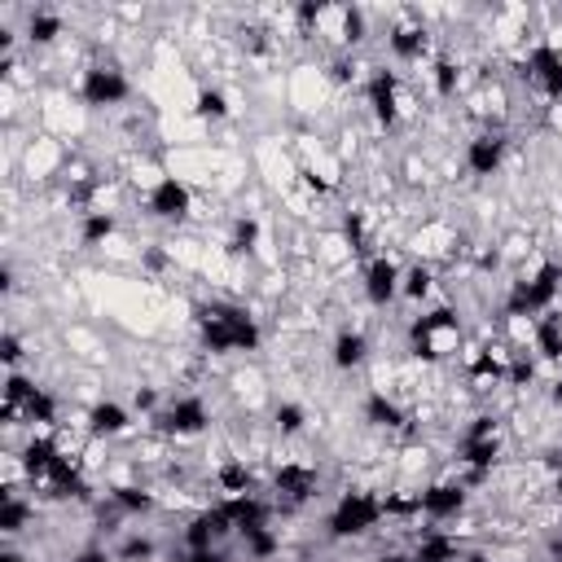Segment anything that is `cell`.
I'll return each mask as SVG.
<instances>
[{
    "mask_svg": "<svg viewBox=\"0 0 562 562\" xmlns=\"http://www.w3.org/2000/svg\"><path fill=\"white\" fill-rule=\"evenodd\" d=\"M373 356H378L373 351V334L364 325H338L329 347H325V360H329L334 373H360V369H369Z\"/></svg>",
    "mask_w": 562,
    "mask_h": 562,
    "instance_id": "52a82bcc",
    "label": "cell"
},
{
    "mask_svg": "<svg viewBox=\"0 0 562 562\" xmlns=\"http://www.w3.org/2000/svg\"><path fill=\"white\" fill-rule=\"evenodd\" d=\"M386 509H382V492H364V487H338L329 514H325V536L329 540H351L364 544L382 531Z\"/></svg>",
    "mask_w": 562,
    "mask_h": 562,
    "instance_id": "7a4b0ae2",
    "label": "cell"
},
{
    "mask_svg": "<svg viewBox=\"0 0 562 562\" xmlns=\"http://www.w3.org/2000/svg\"><path fill=\"white\" fill-rule=\"evenodd\" d=\"M404 250H378L373 259L360 263L356 285H360V303L369 312H391L400 303V277H404Z\"/></svg>",
    "mask_w": 562,
    "mask_h": 562,
    "instance_id": "3957f363",
    "label": "cell"
},
{
    "mask_svg": "<svg viewBox=\"0 0 562 562\" xmlns=\"http://www.w3.org/2000/svg\"><path fill=\"white\" fill-rule=\"evenodd\" d=\"M140 206H145V220L167 224V228H184L198 215V184H189L184 176L171 171L154 193L140 198Z\"/></svg>",
    "mask_w": 562,
    "mask_h": 562,
    "instance_id": "277c9868",
    "label": "cell"
},
{
    "mask_svg": "<svg viewBox=\"0 0 562 562\" xmlns=\"http://www.w3.org/2000/svg\"><path fill=\"white\" fill-rule=\"evenodd\" d=\"M465 338H470V321L461 316L457 303H439V307L404 321V351L422 369H452Z\"/></svg>",
    "mask_w": 562,
    "mask_h": 562,
    "instance_id": "6da1fadb",
    "label": "cell"
},
{
    "mask_svg": "<svg viewBox=\"0 0 562 562\" xmlns=\"http://www.w3.org/2000/svg\"><path fill=\"white\" fill-rule=\"evenodd\" d=\"M514 132H470L461 140V167L470 180H492L514 162Z\"/></svg>",
    "mask_w": 562,
    "mask_h": 562,
    "instance_id": "5b68a950",
    "label": "cell"
},
{
    "mask_svg": "<svg viewBox=\"0 0 562 562\" xmlns=\"http://www.w3.org/2000/svg\"><path fill=\"white\" fill-rule=\"evenodd\" d=\"M145 422L127 408V400H114V395H101L88 404V435L105 439V443H127Z\"/></svg>",
    "mask_w": 562,
    "mask_h": 562,
    "instance_id": "8992f818",
    "label": "cell"
},
{
    "mask_svg": "<svg viewBox=\"0 0 562 562\" xmlns=\"http://www.w3.org/2000/svg\"><path fill=\"white\" fill-rule=\"evenodd\" d=\"M316 426H321V417L307 408V400H299V395H281V400L272 404L268 430H272L281 443H294V439H303V435L316 430Z\"/></svg>",
    "mask_w": 562,
    "mask_h": 562,
    "instance_id": "ba28073f",
    "label": "cell"
},
{
    "mask_svg": "<svg viewBox=\"0 0 562 562\" xmlns=\"http://www.w3.org/2000/svg\"><path fill=\"white\" fill-rule=\"evenodd\" d=\"M540 132H544L549 140H562V97L540 110Z\"/></svg>",
    "mask_w": 562,
    "mask_h": 562,
    "instance_id": "9c48e42d",
    "label": "cell"
}]
</instances>
